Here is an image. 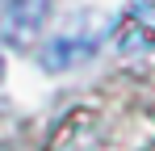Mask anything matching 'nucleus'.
<instances>
[{
	"label": "nucleus",
	"instance_id": "f257e3e1",
	"mask_svg": "<svg viewBox=\"0 0 155 151\" xmlns=\"http://www.w3.org/2000/svg\"><path fill=\"white\" fill-rule=\"evenodd\" d=\"M155 130L143 113L105 109V105H76L54 126L46 151H147Z\"/></svg>",
	"mask_w": 155,
	"mask_h": 151
},
{
	"label": "nucleus",
	"instance_id": "f03ea898",
	"mask_svg": "<svg viewBox=\"0 0 155 151\" xmlns=\"http://www.w3.org/2000/svg\"><path fill=\"white\" fill-rule=\"evenodd\" d=\"M46 17H51V0H8L4 17H0V34H4L8 46L25 50V46H34L42 38Z\"/></svg>",
	"mask_w": 155,
	"mask_h": 151
},
{
	"label": "nucleus",
	"instance_id": "7ed1b4c3",
	"mask_svg": "<svg viewBox=\"0 0 155 151\" xmlns=\"http://www.w3.org/2000/svg\"><path fill=\"white\" fill-rule=\"evenodd\" d=\"M97 46H101V34H97V29H71V34L51 38V42L42 46V55H38V63H42L46 72H71L80 63H88V59L97 55Z\"/></svg>",
	"mask_w": 155,
	"mask_h": 151
},
{
	"label": "nucleus",
	"instance_id": "20e7f679",
	"mask_svg": "<svg viewBox=\"0 0 155 151\" xmlns=\"http://www.w3.org/2000/svg\"><path fill=\"white\" fill-rule=\"evenodd\" d=\"M117 50H155V0H130L113 25Z\"/></svg>",
	"mask_w": 155,
	"mask_h": 151
},
{
	"label": "nucleus",
	"instance_id": "39448f33",
	"mask_svg": "<svg viewBox=\"0 0 155 151\" xmlns=\"http://www.w3.org/2000/svg\"><path fill=\"white\" fill-rule=\"evenodd\" d=\"M0 80H4V59H0Z\"/></svg>",
	"mask_w": 155,
	"mask_h": 151
}]
</instances>
